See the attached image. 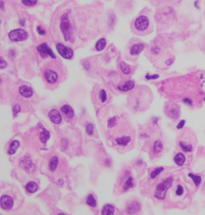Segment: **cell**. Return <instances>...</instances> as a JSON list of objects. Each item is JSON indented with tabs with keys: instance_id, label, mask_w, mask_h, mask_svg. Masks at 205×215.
<instances>
[{
	"instance_id": "cell-1",
	"label": "cell",
	"mask_w": 205,
	"mask_h": 215,
	"mask_svg": "<svg viewBox=\"0 0 205 215\" xmlns=\"http://www.w3.org/2000/svg\"><path fill=\"white\" fill-rule=\"evenodd\" d=\"M172 181H173L172 178L171 177H168V178L164 180V181H162L161 183L159 184L158 186L156 187L155 197L157 199H160V200L164 199L166 197V193H167L168 189L171 187Z\"/></svg>"
},
{
	"instance_id": "cell-2",
	"label": "cell",
	"mask_w": 205,
	"mask_h": 215,
	"mask_svg": "<svg viewBox=\"0 0 205 215\" xmlns=\"http://www.w3.org/2000/svg\"><path fill=\"white\" fill-rule=\"evenodd\" d=\"M8 37L13 42L23 41V40L27 39L28 33L23 29H15V30H13L10 32Z\"/></svg>"
},
{
	"instance_id": "cell-3",
	"label": "cell",
	"mask_w": 205,
	"mask_h": 215,
	"mask_svg": "<svg viewBox=\"0 0 205 215\" xmlns=\"http://www.w3.org/2000/svg\"><path fill=\"white\" fill-rule=\"evenodd\" d=\"M61 30L63 33L64 39L66 41H68L70 39V33H71V26H70V22L68 19V15L67 14H64L61 19V24H60Z\"/></svg>"
},
{
	"instance_id": "cell-4",
	"label": "cell",
	"mask_w": 205,
	"mask_h": 215,
	"mask_svg": "<svg viewBox=\"0 0 205 215\" xmlns=\"http://www.w3.org/2000/svg\"><path fill=\"white\" fill-rule=\"evenodd\" d=\"M56 48L58 52L59 53V55L62 57H63L64 59H67V60H71V59L73 57L74 52L73 50L69 47H67V46H64L62 44H58L56 45Z\"/></svg>"
},
{
	"instance_id": "cell-5",
	"label": "cell",
	"mask_w": 205,
	"mask_h": 215,
	"mask_svg": "<svg viewBox=\"0 0 205 215\" xmlns=\"http://www.w3.org/2000/svg\"><path fill=\"white\" fill-rule=\"evenodd\" d=\"M149 26V20L147 17H146L145 15H140L136 19V22H135V26L136 29L139 31H144L145 30H147V27Z\"/></svg>"
},
{
	"instance_id": "cell-6",
	"label": "cell",
	"mask_w": 205,
	"mask_h": 215,
	"mask_svg": "<svg viewBox=\"0 0 205 215\" xmlns=\"http://www.w3.org/2000/svg\"><path fill=\"white\" fill-rule=\"evenodd\" d=\"M37 51H39V53L43 58H47L49 55V56L52 57L53 59H55V55H54L52 50L50 48L49 46L47 44H42L40 46H38Z\"/></svg>"
},
{
	"instance_id": "cell-7",
	"label": "cell",
	"mask_w": 205,
	"mask_h": 215,
	"mask_svg": "<svg viewBox=\"0 0 205 215\" xmlns=\"http://www.w3.org/2000/svg\"><path fill=\"white\" fill-rule=\"evenodd\" d=\"M0 204H1V207L5 210H9L13 207L14 201L13 198H11L8 195H2L0 199Z\"/></svg>"
},
{
	"instance_id": "cell-8",
	"label": "cell",
	"mask_w": 205,
	"mask_h": 215,
	"mask_svg": "<svg viewBox=\"0 0 205 215\" xmlns=\"http://www.w3.org/2000/svg\"><path fill=\"white\" fill-rule=\"evenodd\" d=\"M44 77H45L47 83H49L50 84H53L56 83L58 81V75L55 71L48 69L44 72Z\"/></svg>"
},
{
	"instance_id": "cell-9",
	"label": "cell",
	"mask_w": 205,
	"mask_h": 215,
	"mask_svg": "<svg viewBox=\"0 0 205 215\" xmlns=\"http://www.w3.org/2000/svg\"><path fill=\"white\" fill-rule=\"evenodd\" d=\"M49 118L55 125H58L62 122V116L60 112L56 109H52L49 112Z\"/></svg>"
},
{
	"instance_id": "cell-10",
	"label": "cell",
	"mask_w": 205,
	"mask_h": 215,
	"mask_svg": "<svg viewBox=\"0 0 205 215\" xmlns=\"http://www.w3.org/2000/svg\"><path fill=\"white\" fill-rule=\"evenodd\" d=\"M21 164H22L23 168L25 169V170L29 174L33 173L35 171V165L33 164V162L29 157H25L23 160H21Z\"/></svg>"
},
{
	"instance_id": "cell-11",
	"label": "cell",
	"mask_w": 205,
	"mask_h": 215,
	"mask_svg": "<svg viewBox=\"0 0 205 215\" xmlns=\"http://www.w3.org/2000/svg\"><path fill=\"white\" fill-rule=\"evenodd\" d=\"M135 86H136L135 82L129 80V81L123 82V83L119 84L118 85V88L119 90L122 91V92H128V91L133 89L135 88Z\"/></svg>"
},
{
	"instance_id": "cell-12",
	"label": "cell",
	"mask_w": 205,
	"mask_h": 215,
	"mask_svg": "<svg viewBox=\"0 0 205 215\" xmlns=\"http://www.w3.org/2000/svg\"><path fill=\"white\" fill-rule=\"evenodd\" d=\"M19 92L21 96H23L25 98H30L33 96V90L30 87L27 85H22L19 89Z\"/></svg>"
},
{
	"instance_id": "cell-13",
	"label": "cell",
	"mask_w": 205,
	"mask_h": 215,
	"mask_svg": "<svg viewBox=\"0 0 205 215\" xmlns=\"http://www.w3.org/2000/svg\"><path fill=\"white\" fill-rule=\"evenodd\" d=\"M61 111L63 112V113L68 118H73L74 116H75L74 109L71 106L68 105V104H65V105L62 106Z\"/></svg>"
},
{
	"instance_id": "cell-14",
	"label": "cell",
	"mask_w": 205,
	"mask_h": 215,
	"mask_svg": "<svg viewBox=\"0 0 205 215\" xmlns=\"http://www.w3.org/2000/svg\"><path fill=\"white\" fill-rule=\"evenodd\" d=\"M143 48H144V45H143V44H135V45H133L132 47H131V50H130L131 55H139V53L143 51Z\"/></svg>"
},
{
	"instance_id": "cell-15",
	"label": "cell",
	"mask_w": 205,
	"mask_h": 215,
	"mask_svg": "<svg viewBox=\"0 0 205 215\" xmlns=\"http://www.w3.org/2000/svg\"><path fill=\"white\" fill-rule=\"evenodd\" d=\"M140 208V205H139V202H135L131 203L129 206H128V209H127V213H135L138 211Z\"/></svg>"
},
{
	"instance_id": "cell-16",
	"label": "cell",
	"mask_w": 205,
	"mask_h": 215,
	"mask_svg": "<svg viewBox=\"0 0 205 215\" xmlns=\"http://www.w3.org/2000/svg\"><path fill=\"white\" fill-rule=\"evenodd\" d=\"M19 146H20V143H19V141H16V140L13 141L11 143V145H10L9 149H8V150H7L8 154L13 155L14 153L16 152V149H17L19 147Z\"/></svg>"
},
{
	"instance_id": "cell-17",
	"label": "cell",
	"mask_w": 205,
	"mask_h": 215,
	"mask_svg": "<svg viewBox=\"0 0 205 215\" xmlns=\"http://www.w3.org/2000/svg\"><path fill=\"white\" fill-rule=\"evenodd\" d=\"M38 189H39V186H38L37 183L35 182V181H29L26 185V189L30 194H34L38 190Z\"/></svg>"
},
{
	"instance_id": "cell-18",
	"label": "cell",
	"mask_w": 205,
	"mask_h": 215,
	"mask_svg": "<svg viewBox=\"0 0 205 215\" xmlns=\"http://www.w3.org/2000/svg\"><path fill=\"white\" fill-rule=\"evenodd\" d=\"M119 68H120L121 72L125 75H129L132 72V69H131L130 66L127 64L124 61H120L119 62Z\"/></svg>"
},
{
	"instance_id": "cell-19",
	"label": "cell",
	"mask_w": 205,
	"mask_h": 215,
	"mask_svg": "<svg viewBox=\"0 0 205 215\" xmlns=\"http://www.w3.org/2000/svg\"><path fill=\"white\" fill-rule=\"evenodd\" d=\"M58 164V158L57 156H53L49 161V169L51 172H54L56 170Z\"/></svg>"
},
{
	"instance_id": "cell-20",
	"label": "cell",
	"mask_w": 205,
	"mask_h": 215,
	"mask_svg": "<svg viewBox=\"0 0 205 215\" xmlns=\"http://www.w3.org/2000/svg\"><path fill=\"white\" fill-rule=\"evenodd\" d=\"M174 160H175V164L181 166L184 164L185 160H186V158H185V156L183 154V153H177V154L175 156V157H174Z\"/></svg>"
},
{
	"instance_id": "cell-21",
	"label": "cell",
	"mask_w": 205,
	"mask_h": 215,
	"mask_svg": "<svg viewBox=\"0 0 205 215\" xmlns=\"http://www.w3.org/2000/svg\"><path fill=\"white\" fill-rule=\"evenodd\" d=\"M50 138V132L49 131L46 130V129H44L42 131L40 134V139L41 141V142L43 144H46L47 141L49 140Z\"/></svg>"
},
{
	"instance_id": "cell-22",
	"label": "cell",
	"mask_w": 205,
	"mask_h": 215,
	"mask_svg": "<svg viewBox=\"0 0 205 215\" xmlns=\"http://www.w3.org/2000/svg\"><path fill=\"white\" fill-rule=\"evenodd\" d=\"M131 141V137L129 136H121V137H119L118 139H116V143L118 144L119 146H127L129 142Z\"/></svg>"
},
{
	"instance_id": "cell-23",
	"label": "cell",
	"mask_w": 205,
	"mask_h": 215,
	"mask_svg": "<svg viewBox=\"0 0 205 215\" xmlns=\"http://www.w3.org/2000/svg\"><path fill=\"white\" fill-rule=\"evenodd\" d=\"M115 209L111 205H106L102 209V214H114Z\"/></svg>"
},
{
	"instance_id": "cell-24",
	"label": "cell",
	"mask_w": 205,
	"mask_h": 215,
	"mask_svg": "<svg viewBox=\"0 0 205 215\" xmlns=\"http://www.w3.org/2000/svg\"><path fill=\"white\" fill-rule=\"evenodd\" d=\"M179 146H180L181 149L184 152H191L192 150V145L190 143H188V142L180 141L179 142Z\"/></svg>"
},
{
	"instance_id": "cell-25",
	"label": "cell",
	"mask_w": 205,
	"mask_h": 215,
	"mask_svg": "<svg viewBox=\"0 0 205 215\" xmlns=\"http://www.w3.org/2000/svg\"><path fill=\"white\" fill-rule=\"evenodd\" d=\"M106 44H107V42H106L105 39H100L96 44V49L97 51H102L104 49V47H106Z\"/></svg>"
},
{
	"instance_id": "cell-26",
	"label": "cell",
	"mask_w": 205,
	"mask_h": 215,
	"mask_svg": "<svg viewBox=\"0 0 205 215\" xmlns=\"http://www.w3.org/2000/svg\"><path fill=\"white\" fill-rule=\"evenodd\" d=\"M134 187V179L132 177H129L125 182L124 185H123V189L124 190H128V189L133 188Z\"/></svg>"
},
{
	"instance_id": "cell-27",
	"label": "cell",
	"mask_w": 205,
	"mask_h": 215,
	"mask_svg": "<svg viewBox=\"0 0 205 215\" xmlns=\"http://www.w3.org/2000/svg\"><path fill=\"white\" fill-rule=\"evenodd\" d=\"M153 149L156 153H160L163 150V143L160 141H156L154 143Z\"/></svg>"
},
{
	"instance_id": "cell-28",
	"label": "cell",
	"mask_w": 205,
	"mask_h": 215,
	"mask_svg": "<svg viewBox=\"0 0 205 215\" xmlns=\"http://www.w3.org/2000/svg\"><path fill=\"white\" fill-rule=\"evenodd\" d=\"M87 204L91 207H96V200L93 197L92 194H89L87 198Z\"/></svg>"
},
{
	"instance_id": "cell-29",
	"label": "cell",
	"mask_w": 205,
	"mask_h": 215,
	"mask_svg": "<svg viewBox=\"0 0 205 215\" xmlns=\"http://www.w3.org/2000/svg\"><path fill=\"white\" fill-rule=\"evenodd\" d=\"M188 176L193 180L194 183H195V185H196V186H198V185L200 184V182H201V177L199 175H194V174H189Z\"/></svg>"
},
{
	"instance_id": "cell-30",
	"label": "cell",
	"mask_w": 205,
	"mask_h": 215,
	"mask_svg": "<svg viewBox=\"0 0 205 215\" xmlns=\"http://www.w3.org/2000/svg\"><path fill=\"white\" fill-rule=\"evenodd\" d=\"M99 98H100V101H101L102 103H104V102L107 100V93H106L105 91L103 90V89L100 91V93H99Z\"/></svg>"
},
{
	"instance_id": "cell-31",
	"label": "cell",
	"mask_w": 205,
	"mask_h": 215,
	"mask_svg": "<svg viewBox=\"0 0 205 215\" xmlns=\"http://www.w3.org/2000/svg\"><path fill=\"white\" fill-rule=\"evenodd\" d=\"M163 170H164L163 167H160V168H157L156 169V170H154L151 172V178H152V179L153 178H156Z\"/></svg>"
},
{
	"instance_id": "cell-32",
	"label": "cell",
	"mask_w": 205,
	"mask_h": 215,
	"mask_svg": "<svg viewBox=\"0 0 205 215\" xmlns=\"http://www.w3.org/2000/svg\"><path fill=\"white\" fill-rule=\"evenodd\" d=\"M22 2L25 6L32 7L37 3V0H22Z\"/></svg>"
},
{
	"instance_id": "cell-33",
	"label": "cell",
	"mask_w": 205,
	"mask_h": 215,
	"mask_svg": "<svg viewBox=\"0 0 205 215\" xmlns=\"http://www.w3.org/2000/svg\"><path fill=\"white\" fill-rule=\"evenodd\" d=\"M86 131H87V133L88 135H92L93 131H94V126H93L92 124H88L86 127Z\"/></svg>"
},
{
	"instance_id": "cell-34",
	"label": "cell",
	"mask_w": 205,
	"mask_h": 215,
	"mask_svg": "<svg viewBox=\"0 0 205 215\" xmlns=\"http://www.w3.org/2000/svg\"><path fill=\"white\" fill-rule=\"evenodd\" d=\"M117 124V119L115 117H112V118H110L109 121H108V126L110 128H112V127L115 126Z\"/></svg>"
},
{
	"instance_id": "cell-35",
	"label": "cell",
	"mask_w": 205,
	"mask_h": 215,
	"mask_svg": "<svg viewBox=\"0 0 205 215\" xmlns=\"http://www.w3.org/2000/svg\"><path fill=\"white\" fill-rule=\"evenodd\" d=\"M21 108L20 106H19V104H16L14 105L13 107V114H14V117H16L17 116V114L19 113V111H20Z\"/></svg>"
},
{
	"instance_id": "cell-36",
	"label": "cell",
	"mask_w": 205,
	"mask_h": 215,
	"mask_svg": "<svg viewBox=\"0 0 205 215\" xmlns=\"http://www.w3.org/2000/svg\"><path fill=\"white\" fill-rule=\"evenodd\" d=\"M169 116L171 117H172V118H174V119H176L177 117H178V116H179V112L177 111L176 109L171 110V111H170Z\"/></svg>"
},
{
	"instance_id": "cell-37",
	"label": "cell",
	"mask_w": 205,
	"mask_h": 215,
	"mask_svg": "<svg viewBox=\"0 0 205 215\" xmlns=\"http://www.w3.org/2000/svg\"><path fill=\"white\" fill-rule=\"evenodd\" d=\"M175 194L178 196H180V195H182L184 194V189H183V187L181 185H178L176 191H175Z\"/></svg>"
},
{
	"instance_id": "cell-38",
	"label": "cell",
	"mask_w": 205,
	"mask_h": 215,
	"mask_svg": "<svg viewBox=\"0 0 205 215\" xmlns=\"http://www.w3.org/2000/svg\"><path fill=\"white\" fill-rule=\"evenodd\" d=\"M7 65V64L6 61L4 60V59L2 58V57H1V58H0V67H1V68L3 69V68H6Z\"/></svg>"
},
{
	"instance_id": "cell-39",
	"label": "cell",
	"mask_w": 205,
	"mask_h": 215,
	"mask_svg": "<svg viewBox=\"0 0 205 215\" xmlns=\"http://www.w3.org/2000/svg\"><path fill=\"white\" fill-rule=\"evenodd\" d=\"M151 53L152 54H155V55H157V54H159L160 51V48L157 47H151Z\"/></svg>"
},
{
	"instance_id": "cell-40",
	"label": "cell",
	"mask_w": 205,
	"mask_h": 215,
	"mask_svg": "<svg viewBox=\"0 0 205 215\" xmlns=\"http://www.w3.org/2000/svg\"><path fill=\"white\" fill-rule=\"evenodd\" d=\"M145 78L147 79H156L159 78V75H152V76H150V75H147L145 76Z\"/></svg>"
},
{
	"instance_id": "cell-41",
	"label": "cell",
	"mask_w": 205,
	"mask_h": 215,
	"mask_svg": "<svg viewBox=\"0 0 205 215\" xmlns=\"http://www.w3.org/2000/svg\"><path fill=\"white\" fill-rule=\"evenodd\" d=\"M37 31L38 32H39V34L41 35V36H44V35L46 34V31L45 30H44V29H42L40 26H38L37 27Z\"/></svg>"
},
{
	"instance_id": "cell-42",
	"label": "cell",
	"mask_w": 205,
	"mask_h": 215,
	"mask_svg": "<svg viewBox=\"0 0 205 215\" xmlns=\"http://www.w3.org/2000/svg\"><path fill=\"white\" fill-rule=\"evenodd\" d=\"M183 101H184V103H185V104H188V105H192V101L191 99L189 98H185L183 100Z\"/></svg>"
},
{
	"instance_id": "cell-43",
	"label": "cell",
	"mask_w": 205,
	"mask_h": 215,
	"mask_svg": "<svg viewBox=\"0 0 205 215\" xmlns=\"http://www.w3.org/2000/svg\"><path fill=\"white\" fill-rule=\"evenodd\" d=\"M184 124H185V121L184 120H183V121H181L179 123V125H177V128H178V129L182 128L183 127H184Z\"/></svg>"
},
{
	"instance_id": "cell-44",
	"label": "cell",
	"mask_w": 205,
	"mask_h": 215,
	"mask_svg": "<svg viewBox=\"0 0 205 215\" xmlns=\"http://www.w3.org/2000/svg\"><path fill=\"white\" fill-rule=\"evenodd\" d=\"M172 63H173V60H172V59H170V60L166 61V64H168V65H170V64H171Z\"/></svg>"
},
{
	"instance_id": "cell-45",
	"label": "cell",
	"mask_w": 205,
	"mask_h": 215,
	"mask_svg": "<svg viewBox=\"0 0 205 215\" xmlns=\"http://www.w3.org/2000/svg\"><path fill=\"white\" fill-rule=\"evenodd\" d=\"M19 23H20V24L21 25H22V26H24V25H25V23H24V20H23V19H22V20H21L20 21V22H19Z\"/></svg>"
},
{
	"instance_id": "cell-46",
	"label": "cell",
	"mask_w": 205,
	"mask_h": 215,
	"mask_svg": "<svg viewBox=\"0 0 205 215\" xmlns=\"http://www.w3.org/2000/svg\"><path fill=\"white\" fill-rule=\"evenodd\" d=\"M63 180H60V181H59V184H60L61 186H63Z\"/></svg>"
},
{
	"instance_id": "cell-47",
	"label": "cell",
	"mask_w": 205,
	"mask_h": 215,
	"mask_svg": "<svg viewBox=\"0 0 205 215\" xmlns=\"http://www.w3.org/2000/svg\"><path fill=\"white\" fill-rule=\"evenodd\" d=\"M204 18H205V12H204Z\"/></svg>"
}]
</instances>
